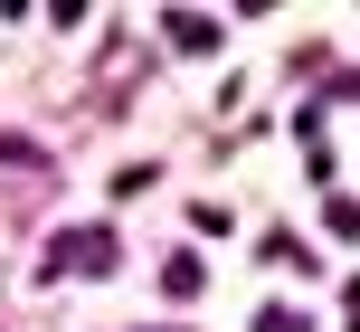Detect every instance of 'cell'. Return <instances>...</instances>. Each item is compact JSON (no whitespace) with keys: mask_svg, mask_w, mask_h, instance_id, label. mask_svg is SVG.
Listing matches in <instances>:
<instances>
[{"mask_svg":"<svg viewBox=\"0 0 360 332\" xmlns=\"http://www.w3.org/2000/svg\"><path fill=\"white\" fill-rule=\"evenodd\" d=\"M124 266V238H114L105 219L95 228H57L48 247H38V276H114Z\"/></svg>","mask_w":360,"mask_h":332,"instance_id":"obj_1","label":"cell"},{"mask_svg":"<svg viewBox=\"0 0 360 332\" xmlns=\"http://www.w3.org/2000/svg\"><path fill=\"white\" fill-rule=\"evenodd\" d=\"M162 29H171V48H180V57H209V48H218V19H209V10H171Z\"/></svg>","mask_w":360,"mask_h":332,"instance_id":"obj_2","label":"cell"},{"mask_svg":"<svg viewBox=\"0 0 360 332\" xmlns=\"http://www.w3.org/2000/svg\"><path fill=\"white\" fill-rule=\"evenodd\" d=\"M162 285H171V295H180V304H190V295H209V266H199V257H190V247H180V257L162 266Z\"/></svg>","mask_w":360,"mask_h":332,"instance_id":"obj_3","label":"cell"},{"mask_svg":"<svg viewBox=\"0 0 360 332\" xmlns=\"http://www.w3.org/2000/svg\"><path fill=\"white\" fill-rule=\"evenodd\" d=\"M323 228H332V238H342V247L360 238V200H351V190H342V200H323Z\"/></svg>","mask_w":360,"mask_h":332,"instance_id":"obj_4","label":"cell"},{"mask_svg":"<svg viewBox=\"0 0 360 332\" xmlns=\"http://www.w3.org/2000/svg\"><path fill=\"white\" fill-rule=\"evenodd\" d=\"M247 332H313V323H304V314H294V304H266V314H256Z\"/></svg>","mask_w":360,"mask_h":332,"instance_id":"obj_5","label":"cell"}]
</instances>
